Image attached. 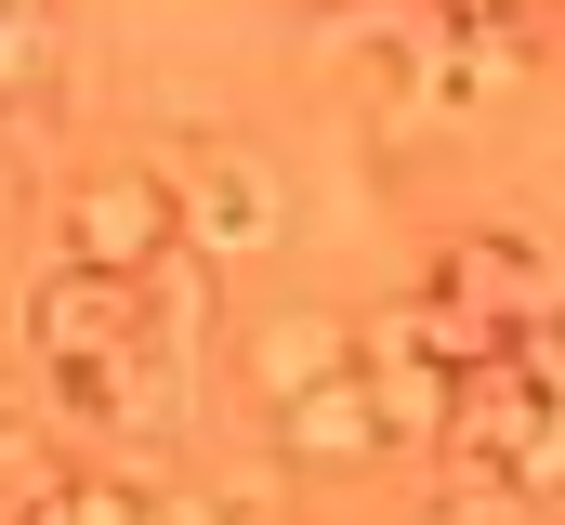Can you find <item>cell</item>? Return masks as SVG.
<instances>
[{
  "mask_svg": "<svg viewBox=\"0 0 565 525\" xmlns=\"http://www.w3.org/2000/svg\"><path fill=\"white\" fill-rule=\"evenodd\" d=\"M158 184H171V224H184L198 262H264L289 237V197H277V171H264L250 144H211V158H184V171H158Z\"/></svg>",
  "mask_w": 565,
  "mask_h": 525,
  "instance_id": "6da1fadb",
  "label": "cell"
},
{
  "mask_svg": "<svg viewBox=\"0 0 565 525\" xmlns=\"http://www.w3.org/2000/svg\"><path fill=\"white\" fill-rule=\"evenodd\" d=\"M171 250H184V224H171V184H158V171H93V184H66V262H79V276L145 289Z\"/></svg>",
  "mask_w": 565,
  "mask_h": 525,
  "instance_id": "7a4b0ae2",
  "label": "cell"
},
{
  "mask_svg": "<svg viewBox=\"0 0 565 525\" xmlns=\"http://www.w3.org/2000/svg\"><path fill=\"white\" fill-rule=\"evenodd\" d=\"M422 289H434V302H460V315H487L500 342H513V329H553V315H565V262L540 250V237H500V224H487V237H447Z\"/></svg>",
  "mask_w": 565,
  "mask_h": 525,
  "instance_id": "3957f363",
  "label": "cell"
},
{
  "mask_svg": "<svg viewBox=\"0 0 565 525\" xmlns=\"http://www.w3.org/2000/svg\"><path fill=\"white\" fill-rule=\"evenodd\" d=\"M26 355H40V368H119V355H145V302L119 276L40 262V276H26Z\"/></svg>",
  "mask_w": 565,
  "mask_h": 525,
  "instance_id": "277c9868",
  "label": "cell"
},
{
  "mask_svg": "<svg viewBox=\"0 0 565 525\" xmlns=\"http://www.w3.org/2000/svg\"><path fill=\"white\" fill-rule=\"evenodd\" d=\"M355 382V315H329V302H289V315H264L250 329V394H264V420L277 407H302V394Z\"/></svg>",
  "mask_w": 565,
  "mask_h": 525,
  "instance_id": "5b68a950",
  "label": "cell"
},
{
  "mask_svg": "<svg viewBox=\"0 0 565 525\" xmlns=\"http://www.w3.org/2000/svg\"><path fill=\"white\" fill-rule=\"evenodd\" d=\"M355 394H369L382 447H434V433H447V407H460V382L408 355V329H395V315H382V329H355Z\"/></svg>",
  "mask_w": 565,
  "mask_h": 525,
  "instance_id": "8992f818",
  "label": "cell"
},
{
  "mask_svg": "<svg viewBox=\"0 0 565 525\" xmlns=\"http://www.w3.org/2000/svg\"><path fill=\"white\" fill-rule=\"evenodd\" d=\"M369 460H382V420H369V394H355V382L277 407V473H369Z\"/></svg>",
  "mask_w": 565,
  "mask_h": 525,
  "instance_id": "52a82bcc",
  "label": "cell"
},
{
  "mask_svg": "<svg viewBox=\"0 0 565 525\" xmlns=\"http://www.w3.org/2000/svg\"><path fill=\"white\" fill-rule=\"evenodd\" d=\"M132 302H145V355H171V368H184V355L211 342V315H224V262L171 250V262H158V276L132 289Z\"/></svg>",
  "mask_w": 565,
  "mask_h": 525,
  "instance_id": "ba28073f",
  "label": "cell"
},
{
  "mask_svg": "<svg viewBox=\"0 0 565 525\" xmlns=\"http://www.w3.org/2000/svg\"><path fill=\"white\" fill-rule=\"evenodd\" d=\"M26 525H145V486H132V473H79V460H66V473L26 500Z\"/></svg>",
  "mask_w": 565,
  "mask_h": 525,
  "instance_id": "9c48e42d",
  "label": "cell"
},
{
  "mask_svg": "<svg viewBox=\"0 0 565 525\" xmlns=\"http://www.w3.org/2000/svg\"><path fill=\"white\" fill-rule=\"evenodd\" d=\"M40 93H53V26L0 0V119H13V106H40Z\"/></svg>",
  "mask_w": 565,
  "mask_h": 525,
  "instance_id": "30bf717a",
  "label": "cell"
},
{
  "mask_svg": "<svg viewBox=\"0 0 565 525\" xmlns=\"http://www.w3.org/2000/svg\"><path fill=\"white\" fill-rule=\"evenodd\" d=\"M145 525H237L224 486H145Z\"/></svg>",
  "mask_w": 565,
  "mask_h": 525,
  "instance_id": "8fae6325",
  "label": "cell"
},
{
  "mask_svg": "<svg viewBox=\"0 0 565 525\" xmlns=\"http://www.w3.org/2000/svg\"><path fill=\"white\" fill-rule=\"evenodd\" d=\"M422 525H526V500H500V486H447Z\"/></svg>",
  "mask_w": 565,
  "mask_h": 525,
  "instance_id": "7c38bea8",
  "label": "cell"
}]
</instances>
